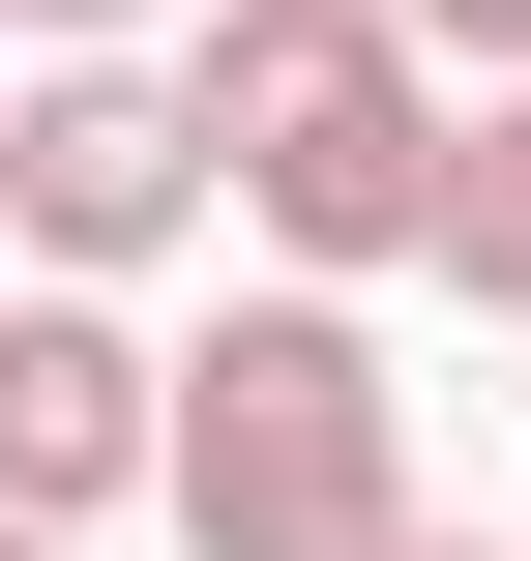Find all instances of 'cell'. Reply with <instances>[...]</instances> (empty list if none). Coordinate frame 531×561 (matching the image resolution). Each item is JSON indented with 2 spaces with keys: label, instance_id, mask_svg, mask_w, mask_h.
<instances>
[{
  "label": "cell",
  "instance_id": "cell-1",
  "mask_svg": "<svg viewBox=\"0 0 531 561\" xmlns=\"http://www.w3.org/2000/svg\"><path fill=\"white\" fill-rule=\"evenodd\" d=\"M177 118H207V207L296 266V296H355V266H414L443 237V59L384 30V0H177Z\"/></svg>",
  "mask_w": 531,
  "mask_h": 561
},
{
  "label": "cell",
  "instance_id": "cell-2",
  "mask_svg": "<svg viewBox=\"0 0 531 561\" xmlns=\"http://www.w3.org/2000/svg\"><path fill=\"white\" fill-rule=\"evenodd\" d=\"M148 503H177V561H384L414 533V385H384V325H355V296H236V325L177 355V414H148Z\"/></svg>",
  "mask_w": 531,
  "mask_h": 561
},
{
  "label": "cell",
  "instance_id": "cell-3",
  "mask_svg": "<svg viewBox=\"0 0 531 561\" xmlns=\"http://www.w3.org/2000/svg\"><path fill=\"white\" fill-rule=\"evenodd\" d=\"M177 237H207L177 59H0V266H30V296H118V266H177Z\"/></svg>",
  "mask_w": 531,
  "mask_h": 561
},
{
  "label": "cell",
  "instance_id": "cell-4",
  "mask_svg": "<svg viewBox=\"0 0 531 561\" xmlns=\"http://www.w3.org/2000/svg\"><path fill=\"white\" fill-rule=\"evenodd\" d=\"M148 414H177V355H148L118 296H0V533L148 503Z\"/></svg>",
  "mask_w": 531,
  "mask_h": 561
},
{
  "label": "cell",
  "instance_id": "cell-5",
  "mask_svg": "<svg viewBox=\"0 0 531 561\" xmlns=\"http://www.w3.org/2000/svg\"><path fill=\"white\" fill-rule=\"evenodd\" d=\"M414 266H443L473 325H531V89H473V118H443V237H414Z\"/></svg>",
  "mask_w": 531,
  "mask_h": 561
},
{
  "label": "cell",
  "instance_id": "cell-6",
  "mask_svg": "<svg viewBox=\"0 0 531 561\" xmlns=\"http://www.w3.org/2000/svg\"><path fill=\"white\" fill-rule=\"evenodd\" d=\"M0 59H177V0H0Z\"/></svg>",
  "mask_w": 531,
  "mask_h": 561
},
{
  "label": "cell",
  "instance_id": "cell-7",
  "mask_svg": "<svg viewBox=\"0 0 531 561\" xmlns=\"http://www.w3.org/2000/svg\"><path fill=\"white\" fill-rule=\"evenodd\" d=\"M384 30H414L443 89H531V0H384Z\"/></svg>",
  "mask_w": 531,
  "mask_h": 561
},
{
  "label": "cell",
  "instance_id": "cell-8",
  "mask_svg": "<svg viewBox=\"0 0 531 561\" xmlns=\"http://www.w3.org/2000/svg\"><path fill=\"white\" fill-rule=\"evenodd\" d=\"M384 561H531V533H384Z\"/></svg>",
  "mask_w": 531,
  "mask_h": 561
},
{
  "label": "cell",
  "instance_id": "cell-9",
  "mask_svg": "<svg viewBox=\"0 0 531 561\" xmlns=\"http://www.w3.org/2000/svg\"><path fill=\"white\" fill-rule=\"evenodd\" d=\"M0 561H89V533H0Z\"/></svg>",
  "mask_w": 531,
  "mask_h": 561
},
{
  "label": "cell",
  "instance_id": "cell-10",
  "mask_svg": "<svg viewBox=\"0 0 531 561\" xmlns=\"http://www.w3.org/2000/svg\"><path fill=\"white\" fill-rule=\"evenodd\" d=\"M0 296H30V266H0Z\"/></svg>",
  "mask_w": 531,
  "mask_h": 561
}]
</instances>
